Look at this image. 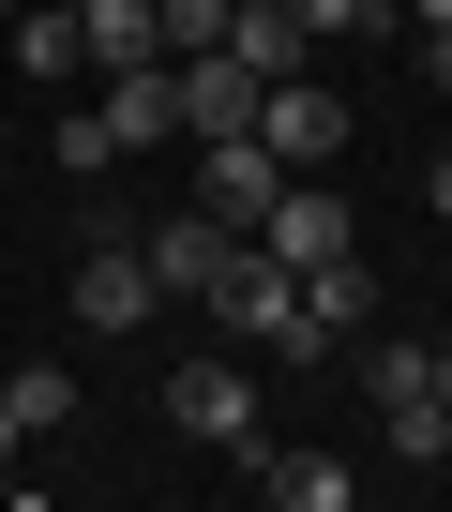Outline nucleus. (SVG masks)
Masks as SVG:
<instances>
[{"label":"nucleus","mask_w":452,"mask_h":512,"mask_svg":"<svg viewBox=\"0 0 452 512\" xmlns=\"http://www.w3.org/2000/svg\"><path fill=\"white\" fill-rule=\"evenodd\" d=\"M211 317H226V347H272V362H317V347H332V332L302 317V272H287L272 241H242V256L211 272Z\"/></svg>","instance_id":"nucleus-1"},{"label":"nucleus","mask_w":452,"mask_h":512,"mask_svg":"<svg viewBox=\"0 0 452 512\" xmlns=\"http://www.w3.org/2000/svg\"><path fill=\"white\" fill-rule=\"evenodd\" d=\"M347 226H362V211H347V196H332L317 166H287V181H272V211H257L242 241H272L287 272H317V256H347Z\"/></svg>","instance_id":"nucleus-2"},{"label":"nucleus","mask_w":452,"mask_h":512,"mask_svg":"<svg viewBox=\"0 0 452 512\" xmlns=\"http://www.w3.org/2000/svg\"><path fill=\"white\" fill-rule=\"evenodd\" d=\"M257 136H272V166H332V151H347V91L302 61V76H272V91H257Z\"/></svg>","instance_id":"nucleus-3"},{"label":"nucleus","mask_w":452,"mask_h":512,"mask_svg":"<svg viewBox=\"0 0 452 512\" xmlns=\"http://www.w3.org/2000/svg\"><path fill=\"white\" fill-rule=\"evenodd\" d=\"M166 422H181V437H211V452H242V437H257V377H242V347L181 362V377H166Z\"/></svg>","instance_id":"nucleus-4"},{"label":"nucleus","mask_w":452,"mask_h":512,"mask_svg":"<svg viewBox=\"0 0 452 512\" xmlns=\"http://www.w3.org/2000/svg\"><path fill=\"white\" fill-rule=\"evenodd\" d=\"M257 91H272V76H257L242 46H196V61H181V136H257Z\"/></svg>","instance_id":"nucleus-5"},{"label":"nucleus","mask_w":452,"mask_h":512,"mask_svg":"<svg viewBox=\"0 0 452 512\" xmlns=\"http://www.w3.org/2000/svg\"><path fill=\"white\" fill-rule=\"evenodd\" d=\"M272 181H287V166H272V136H196V211H211V226H257V211H272Z\"/></svg>","instance_id":"nucleus-6"},{"label":"nucleus","mask_w":452,"mask_h":512,"mask_svg":"<svg viewBox=\"0 0 452 512\" xmlns=\"http://www.w3.org/2000/svg\"><path fill=\"white\" fill-rule=\"evenodd\" d=\"M151 302H166V287H151L136 241H91V256H76V332H151Z\"/></svg>","instance_id":"nucleus-7"},{"label":"nucleus","mask_w":452,"mask_h":512,"mask_svg":"<svg viewBox=\"0 0 452 512\" xmlns=\"http://www.w3.org/2000/svg\"><path fill=\"white\" fill-rule=\"evenodd\" d=\"M136 256H151V287H166V302H211V272L242 256V226H211V211H166Z\"/></svg>","instance_id":"nucleus-8"},{"label":"nucleus","mask_w":452,"mask_h":512,"mask_svg":"<svg viewBox=\"0 0 452 512\" xmlns=\"http://www.w3.org/2000/svg\"><path fill=\"white\" fill-rule=\"evenodd\" d=\"M91 121H106L121 151H151V136H181V61H121V76L91 91Z\"/></svg>","instance_id":"nucleus-9"},{"label":"nucleus","mask_w":452,"mask_h":512,"mask_svg":"<svg viewBox=\"0 0 452 512\" xmlns=\"http://www.w3.org/2000/svg\"><path fill=\"white\" fill-rule=\"evenodd\" d=\"M0 31H16V76H31V91H61V76H91V46H76V0H16V16H0Z\"/></svg>","instance_id":"nucleus-10"},{"label":"nucleus","mask_w":452,"mask_h":512,"mask_svg":"<svg viewBox=\"0 0 452 512\" xmlns=\"http://www.w3.org/2000/svg\"><path fill=\"white\" fill-rule=\"evenodd\" d=\"M242 467H257V482H272L287 512H347V497H362V482H347L332 452H272V437H242Z\"/></svg>","instance_id":"nucleus-11"},{"label":"nucleus","mask_w":452,"mask_h":512,"mask_svg":"<svg viewBox=\"0 0 452 512\" xmlns=\"http://www.w3.org/2000/svg\"><path fill=\"white\" fill-rule=\"evenodd\" d=\"M226 46H242L257 76H302V61H317V31L287 16V0H226Z\"/></svg>","instance_id":"nucleus-12"},{"label":"nucleus","mask_w":452,"mask_h":512,"mask_svg":"<svg viewBox=\"0 0 452 512\" xmlns=\"http://www.w3.org/2000/svg\"><path fill=\"white\" fill-rule=\"evenodd\" d=\"M76 46H91V76H121V61H166L151 0H76Z\"/></svg>","instance_id":"nucleus-13"},{"label":"nucleus","mask_w":452,"mask_h":512,"mask_svg":"<svg viewBox=\"0 0 452 512\" xmlns=\"http://www.w3.org/2000/svg\"><path fill=\"white\" fill-rule=\"evenodd\" d=\"M0 407H16V437H61V422H76V362H16Z\"/></svg>","instance_id":"nucleus-14"},{"label":"nucleus","mask_w":452,"mask_h":512,"mask_svg":"<svg viewBox=\"0 0 452 512\" xmlns=\"http://www.w3.org/2000/svg\"><path fill=\"white\" fill-rule=\"evenodd\" d=\"M362 392H377V407H422V392H437V347L377 332V347H362Z\"/></svg>","instance_id":"nucleus-15"},{"label":"nucleus","mask_w":452,"mask_h":512,"mask_svg":"<svg viewBox=\"0 0 452 512\" xmlns=\"http://www.w3.org/2000/svg\"><path fill=\"white\" fill-rule=\"evenodd\" d=\"M151 31H166V61H196V46H226V0H151Z\"/></svg>","instance_id":"nucleus-16"},{"label":"nucleus","mask_w":452,"mask_h":512,"mask_svg":"<svg viewBox=\"0 0 452 512\" xmlns=\"http://www.w3.org/2000/svg\"><path fill=\"white\" fill-rule=\"evenodd\" d=\"M46 151H61V166H76V181H106V166H121V136H106V121H91V106H61V136H46Z\"/></svg>","instance_id":"nucleus-17"},{"label":"nucleus","mask_w":452,"mask_h":512,"mask_svg":"<svg viewBox=\"0 0 452 512\" xmlns=\"http://www.w3.org/2000/svg\"><path fill=\"white\" fill-rule=\"evenodd\" d=\"M302 31H392V0H287Z\"/></svg>","instance_id":"nucleus-18"},{"label":"nucleus","mask_w":452,"mask_h":512,"mask_svg":"<svg viewBox=\"0 0 452 512\" xmlns=\"http://www.w3.org/2000/svg\"><path fill=\"white\" fill-rule=\"evenodd\" d=\"M407 76H422V91H452V31H407Z\"/></svg>","instance_id":"nucleus-19"},{"label":"nucleus","mask_w":452,"mask_h":512,"mask_svg":"<svg viewBox=\"0 0 452 512\" xmlns=\"http://www.w3.org/2000/svg\"><path fill=\"white\" fill-rule=\"evenodd\" d=\"M422 211H437V226H452V151H437V166H422Z\"/></svg>","instance_id":"nucleus-20"},{"label":"nucleus","mask_w":452,"mask_h":512,"mask_svg":"<svg viewBox=\"0 0 452 512\" xmlns=\"http://www.w3.org/2000/svg\"><path fill=\"white\" fill-rule=\"evenodd\" d=\"M16 452H31V437H16V407H0V482H16Z\"/></svg>","instance_id":"nucleus-21"},{"label":"nucleus","mask_w":452,"mask_h":512,"mask_svg":"<svg viewBox=\"0 0 452 512\" xmlns=\"http://www.w3.org/2000/svg\"><path fill=\"white\" fill-rule=\"evenodd\" d=\"M407 31H452V0H407Z\"/></svg>","instance_id":"nucleus-22"},{"label":"nucleus","mask_w":452,"mask_h":512,"mask_svg":"<svg viewBox=\"0 0 452 512\" xmlns=\"http://www.w3.org/2000/svg\"><path fill=\"white\" fill-rule=\"evenodd\" d=\"M437 407H452V347H437Z\"/></svg>","instance_id":"nucleus-23"},{"label":"nucleus","mask_w":452,"mask_h":512,"mask_svg":"<svg viewBox=\"0 0 452 512\" xmlns=\"http://www.w3.org/2000/svg\"><path fill=\"white\" fill-rule=\"evenodd\" d=\"M0 16H16V0H0Z\"/></svg>","instance_id":"nucleus-24"}]
</instances>
